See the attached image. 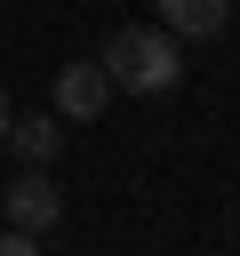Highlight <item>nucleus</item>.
Returning a JSON list of instances; mask_svg holds the SVG:
<instances>
[{
	"label": "nucleus",
	"instance_id": "f257e3e1",
	"mask_svg": "<svg viewBox=\"0 0 240 256\" xmlns=\"http://www.w3.org/2000/svg\"><path fill=\"white\" fill-rule=\"evenodd\" d=\"M96 64H104L112 88H128V96H168V88L184 80V56H176V32H168V24H120Z\"/></svg>",
	"mask_w": 240,
	"mask_h": 256
},
{
	"label": "nucleus",
	"instance_id": "f03ea898",
	"mask_svg": "<svg viewBox=\"0 0 240 256\" xmlns=\"http://www.w3.org/2000/svg\"><path fill=\"white\" fill-rule=\"evenodd\" d=\"M0 208H8V224H16V232H32V240H40V232H56L64 192H56V176H48V168H24V176L0 192Z\"/></svg>",
	"mask_w": 240,
	"mask_h": 256
},
{
	"label": "nucleus",
	"instance_id": "7ed1b4c3",
	"mask_svg": "<svg viewBox=\"0 0 240 256\" xmlns=\"http://www.w3.org/2000/svg\"><path fill=\"white\" fill-rule=\"evenodd\" d=\"M104 104H112V72H104L96 56H88V64H64V72H56V112H64V120H96Z\"/></svg>",
	"mask_w": 240,
	"mask_h": 256
},
{
	"label": "nucleus",
	"instance_id": "20e7f679",
	"mask_svg": "<svg viewBox=\"0 0 240 256\" xmlns=\"http://www.w3.org/2000/svg\"><path fill=\"white\" fill-rule=\"evenodd\" d=\"M152 8H160V24L176 40H216L232 24V0H152Z\"/></svg>",
	"mask_w": 240,
	"mask_h": 256
},
{
	"label": "nucleus",
	"instance_id": "39448f33",
	"mask_svg": "<svg viewBox=\"0 0 240 256\" xmlns=\"http://www.w3.org/2000/svg\"><path fill=\"white\" fill-rule=\"evenodd\" d=\"M8 152H24L32 168H56V152H64V128L40 112V120H8Z\"/></svg>",
	"mask_w": 240,
	"mask_h": 256
},
{
	"label": "nucleus",
	"instance_id": "423d86ee",
	"mask_svg": "<svg viewBox=\"0 0 240 256\" xmlns=\"http://www.w3.org/2000/svg\"><path fill=\"white\" fill-rule=\"evenodd\" d=\"M0 256H32V232H16V224H8V232H0Z\"/></svg>",
	"mask_w": 240,
	"mask_h": 256
},
{
	"label": "nucleus",
	"instance_id": "0eeeda50",
	"mask_svg": "<svg viewBox=\"0 0 240 256\" xmlns=\"http://www.w3.org/2000/svg\"><path fill=\"white\" fill-rule=\"evenodd\" d=\"M8 120H16V112H8V96H0V144H8Z\"/></svg>",
	"mask_w": 240,
	"mask_h": 256
}]
</instances>
